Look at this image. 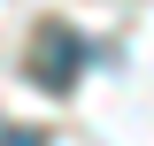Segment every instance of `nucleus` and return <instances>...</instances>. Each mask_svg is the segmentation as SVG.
Masks as SVG:
<instances>
[{
    "label": "nucleus",
    "mask_w": 154,
    "mask_h": 146,
    "mask_svg": "<svg viewBox=\"0 0 154 146\" xmlns=\"http://www.w3.org/2000/svg\"><path fill=\"white\" fill-rule=\"evenodd\" d=\"M77 69H85V38H77L69 23H38V31H31V77L46 92H69Z\"/></svg>",
    "instance_id": "1"
},
{
    "label": "nucleus",
    "mask_w": 154,
    "mask_h": 146,
    "mask_svg": "<svg viewBox=\"0 0 154 146\" xmlns=\"http://www.w3.org/2000/svg\"><path fill=\"white\" fill-rule=\"evenodd\" d=\"M0 146H46L38 131H0Z\"/></svg>",
    "instance_id": "2"
}]
</instances>
